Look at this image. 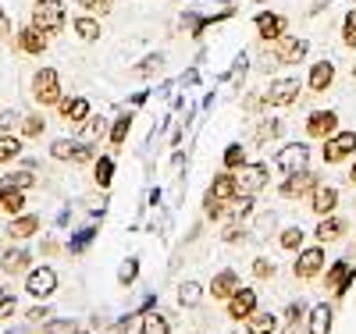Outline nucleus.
<instances>
[{
	"label": "nucleus",
	"mask_w": 356,
	"mask_h": 334,
	"mask_svg": "<svg viewBox=\"0 0 356 334\" xmlns=\"http://www.w3.org/2000/svg\"><path fill=\"white\" fill-rule=\"evenodd\" d=\"M8 334H25V331H8Z\"/></svg>",
	"instance_id": "obj_57"
},
{
	"label": "nucleus",
	"mask_w": 356,
	"mask_h": 334,
	"mask_svg": "<svg viewBox=\"0 0 356 334\" xmlns=\"http://www.w3.org/2000/svg\"><path fill=\"white\" fill-rule=\"evenodd\" d=\"M136 278H139V260L129 256V260L122 263V270H118V281H122V285H132Z\"/></svg>",
	"instance_id": "obj_42"
},
{
	"label": "nucleus",
	"mask_w": 356,
	"mask_h": 334,
	"mask_svg": "<svg viewBox=\"0 0 356 334\" xmlns=\"http://www.w3.org/2000/svg\"><path fill=\"white\" fill-rule=\"evenodd\" d=\"M4 185H11V189H33L36 185V174H33V167H22V171H11L8 178H4Z\"/></svg>",
	"instance_id": "obj_34"
},
{
	"label": "nucleus",
	"mask_w": 356,
	"mask_h": 334,
	"mask_svg": "<svg viewBox=\"0 0 356 334\" xmlns=\"http://www.w3.org/2000/svg\"><path fill=\"white\" fill-rule=\"evenodd\" d=\"M239 196V189H235V171H221V174H214V181H211V189H207V196H203V210H207V217H221V210Z\"/></svg>",
	"instance_id": "obj_1"
},
{
	"label": "nucleus",
	"mask_w": 356,
	"mask_h": 334,
	"mask_svg": "<svg viewBox=\"0 0 356 334\" xmlns=\"http://www.w3.org/2000/svg\"><path fill=\"white\" fill-rule=\"evenodd\" d=\"M346 231H349V221H346V217H335V214H324L314 235H317V242H339V238H342Z\"/></svg>",
	"instance_id": "obj_21"
},
{
	"label": "nucleus",
	"mask_w": 356,
	"mask_h": 334,
	"mask_svg": "<svg viewBox=\"0 0 356 334\" xmlns=\"http://www.w3.org/2000/svg\"><path fill=\"white\" fill-rule=\"evenodd\" d=\"M93 178H97L100 189H107L111 181H114V157H97L93 160Z\"/></svg>",
	"instance_id": "obj_32"
},
{
	"label": "nucleus",
	"mask_w": 356,
	"mask_h": 334,
	"mask_svg": "<svg viewBox=\"0 0 356 334\" xmlns=\"http://www.w3.org/2000/svg\"><path fill=\"white\" fill-rule=\"evenodd\" d=\"M161 65H164V53H150V57L143 60V65H136V68H132V75H150V72H154V68H161Z\"/></svg>",
	"instance_id": "obj_46"
},
{
	"label": "nucleus",
	"mask_w": 356,
	"mask_h": 334,
	"mask_svg": "<svg viewBox=\"0 0 356 334\" xmlns=\"http://www.w3.org/2000/svg\"><path fill=\"white\" fill-rule=\"evenodd\" d=\"M225 171H239L243 164H246V149L239 146V142H232V146H225Z\"/></svg>",
	"instance_id": "obj_35"
},
{
	"label": "nucleus",
	"mask_w": 356,
	"mask_h": 334,
	"mask_svg": "<svg viewBox=\"0 0 356 334\" xmlns=\"http://www.w3.org/2000/svg\"><path fill=\"white\" fill-rule=\"evenodd\" d=\"M79 324L75 320H65V317H57V320H43V334H75Z\"/></svg>",
	"instance_id": "obj_39"
},
{
	"label": "nucleus",
	"mask_w": 356,
	"mask_h": 334,
	"mask_svg": "<svg viewBox=\"0 0 356 334\" xmlns=\"http://www.w3.org/2000/svg\"><path fill=\"white\" fill-rule=\"evenodd\" d=\"M307 157H310V146L307 142H289V146H282L278 149V157H275V167L278 171H300V167H307Z\"/></svg>",
	"instance_id": "obj_13"
},
{
	"label": "nucleus",
	"mask_w": 356,
	"mask_h": 334,
	"mask_svg": "<svg viewBox=\"0 0 356 334\" xmlns=\"http://www.w3.org/2000/svg\"><path fill=\"white\" fill-rule=\"evenodd\" d=\"M303 317H307V306H303V302H289V310H285L282 324H292V320H303Z\"/></svg>",
	"instance_id": "obj_50"
},
{
	"label": "nucleus",
	"mask_w": 356,
	"mask_h": 334,
	"mask_svg": "<svg viewBox=\"0 0 356 334\" xmlns=\"http://www.w3.org/2000/svg\"><path fill=\"white\" fill-rule=\"evenodd\" d=\"M57 114H61L65 121H86L89 117V100L86 97H72V100H57Z\"/></svg>",
	"instance_id": "obj_26"
},
{
	"label": "nucleus",
	"mask_w": 356,
	"mask_h": 334,
	"mask_svg": "<svg viewBox=\"0 0 356 334\" xmlns=\"http://www.w3.org/2000/svg\"><path fill=\"white\" fill-rule=\"evenodd\" d=\"M335 206H339V189L335 185H317L310 189V210L317 217H324V214H335Z\"/></svg>",
	"instance_id": "obj_15"
},
{
	"label": "nucleus",
	"mask_w": 356,
	"mask_h": 334,
	"mask_svg": "<svg viewBox=\"0 0 356 334\" xmlns=\"http://www.w3.org/2000/svg\"><path fill=\"white\" fill-rule=\"evenodd\" d=\"M36 231H40V217H36V214H22V217H15V221L8 224V238H15V242L33 238Z\"/></svg>",
	"instance_id": "obj_25"
},
{
	"label": "nucleus",
	"mask_w": 356,
	"mask_h": 334,
	"mask_svg": "<svg viewBox=\"0 0 356 334\" xmlns=\"http://www.w3.org/2000/svg\"><path fill=\"white\" fill-rule=\"evenodd\" d=\"M72 28L82 43H100V18L97 15H79L72 18Z\"/></svg>",
	"instance_id": "obj_24"
},
{
	"label": "nucleus",
	"mask_w": 356,
	"mask_h": 334,
	"mask_svg": "<svg viewBox=\"0 0 356 334\" xmlns=\"http://www.w3.org/2000/svg\"><path fill=\"white\" fill-rule=\"evenodd\" d=\"M314 185H317V174L307 171V167H300V171H289L285 174V181L278 185V196L282 199H303V196H310Z\"/></svg>",
	"instance_id": "obj_8"
},
{
	"label": "nucleus",
	"mask_w": 356,
	"mask_h": 334,
	"mask_svg": "<svg viewBox=\"0 0 356 334\" xmlns=\"http://www.w3.org/2000/svg\"><path fill=\"white\" fill-rule=\"evenodd\" d=\"M253 278L271 281V278H275V263H271V260H264V256H257V260H253Z\"/></svg>",
	"instance_id": "obj_45"
},
{
	"label": "nucleus",
	"mask_w": 356,
	"mask_h": 334,
	"mask_svg": "<svg viewBox=\"0 0 356 334\" xmlns=\"http://www.w3.org/2000/svg\"><path fill=\"white\" fill-rule=\"evenodd\" d=\"M93 235H97V228H89V231H79L72 242H68V253H82L89 242H93Z\"/></svg>",
	"instance_id": "obj_47"
},
{
	"label": "nucleus",
	"mask_w": 356,
	"mask_h": 334,
	"mask_svg": "<svg viewBox=\"0 0 356 334\" xmlns=\"http://www.w3.org/2000/svg\"><path fill=\"white\" fill-rule=\"evenodd\" d=\"M11 121H18V117H15L11 110H8V114H0V128H8V125H11Z\"/></svg>",
	"instance_id": "obj_53"
},
{
	"label": "nucleus",
	"mask_w": 356,
	"mask_h": 334,
	"mask_svg": "<svg viewBox=\"0 0 356 334\" xmlns=\"http://www.w3.org/2000/svg\"><path fill=\"white\" fill-rule=\"evenodd\" d=\"M143 334H171V324L161 313H146L143 317Z\"/></svg>",
	"instance_id": "obj_36"
},
{
	"label": "nucleus",
	"mask_w": 356,
	"mask_h": 334,
	"mask_svg": "<svg viewBox=\"0 0 356 334\" xmlns=\"http://www.w3.org/2000/svg\"><path fill=\"white\" fill-rule=\"evenodd\" d=\"M282 334H307V320H292V324H282Z\"/></svg>",
	"instance_id": "obj_51"
},
{
	"label": "nucleus",
	"mask_w": 356,
	"mask_h": 334,
	"mask_svg": "<svg viewBox=\"0 0 356 334\" xmlns=\"http://www.w3.org/2000/svg\"><path fill=\"white\" fill-rule=\"evenodd\" d=\"M25 292L33 295V299H50L57 292V270L54 267H40V270H29V278H25Z\"/></svg>",
	"instance_id": "obj_10"
},
{
	"label": "nucleus",
	"mask_w": 356,
	"mask_h": 334,
	"mask_svg": "<svg viewBox=\"0 0 356 334\" xmlns=\"http://www.w3.org/2000/svg\"><path fill=\"white\" fill-rule=\"evenodd\" d=\"M0 206H4L8 214H22L25 210V192L11 189V185H0Z\"/></svg>",
	"instance_id": "obj_30"
},
{
	"label": "nucleus",
	"mask_w": 356,
	"mask_h": 334,
	"mask_svg": "<svg viewBox=\"0 0 356 334\" xmlns=\"http://www.w3.org/2000/svg\"><path fill=\"white\" fill-rule=\"evenodd\" d=\"M321 157L324 164H342L346 157H356V132H335L321 142Z\"/></svg>",
	"instance_id": "obj_6"
},
{
	"label": "nucleus",
	"mask_w": 356,
	"mask_h": 334,
	"mask_svg": "<svg viewBox=\"0 0 356 334\" xmlns=\"http://www.w3.org/2000/svg\"><path fill=\"white\" fill-rule=\"evenodd\" d=\"M33 25L40 28L47 40L57 36V33L65 28V4H61V0H36V8H33Z\"/></svg>",
	"instance_id": "obj_2"
},
{
	"label": "nucleus",
	"mask_w": 356,
	"mask_h": 334,
	"mask_svg": "<svg viewBox=\"0 0 356 334\" xmlns=\"http://www.w3.org/2000/svg\"><path fill=\"white\" fill-rule=\"evenodd\" d=\"M33 100L40 107H57V100H61V75L54 68H40L33 75Z\"/></svg>",
	"instance_id": "obj_4"
},
{
	"label": "nucleus",
	"mask_w": 356,
	"mask_h": 334,
	"mask_svg": "<svg viewBox=\"0 0 356 334\" xmlns=\"http://www.w3.org/2000/svg\"><path fill=\"white\" fill-rule=\"evenodd\" d=\"M29 249H22V246H15V249H8V253H0V270H4L8 278H18V274H25L29 270Z\"/></svg>",
	"instance_id": "obj_20"
},
{
	"label": "nucleus",
	"mask_w": 356,
	"mask_h": 334,
	"mask_svg": "<svg viewBox=\"0 0 356 334\" xmlns=\"http://www.w3.org/2000/svg\"><path fill=\"white\" fill-rule=\"evenodd\" d=\"M22 157V139L18 135H0V164H11Z\"/></svg>",
	"instance_id": "obj_33"
},
{
	"label": "nucleus",
	"mask_w": 356,
	"mask_h": 334,
	"mask_svg": "<svg viewBox=\"0 0 356 334\" xmlns=\"http://www.w3.org/2000/svg\"><path fill=\"white\" fill-rule=\"evenodd\" d=\"M97 160V146H75L72 164H93Z\"/></svg>",
	"instance_id": "obj_48"
},
{
	"label": "nucleus",
	"mask_w": 356,
	"mask_h": 334,
	"mask_svg": "<svg viewBox=\"0 0 356 334\" xmlns=\"http://www.w3.org/2000/svg\"><path fill=\"white\" fill-rule=\"evenodd\" d=\"M349 178H353V181H356V160H353V167H349Z\"/></svg>",
	"instance_id": "obj_54"
},
{
	"label": "nucleus",
	"mask_w": 356,
	"mask_h": 334,
	"mask_svg": "<svg viewBox=\"0 0 356 334\" xmlns=\"http://www.w3.org/2000/svg\"><path fill=\"white\" fill-rule=\"evenodd\" d=\"M79 4H82V8L89 11V15H97V18H100V15H111V11H114V0H79Z\"/></svg>",
	"instance_id": "obj_43"
},
{
	"label": "nucleus",
	"mask_w": 356,
	"mask_h": 334,
	"mask_svg": "<svg viewBox=\"0 0 356 334\" xmlns=\"http://www.w3.org/2000/svg\"><path fill=\"white\" fill-rule=\"evenodd\" d=\"M275 60L278 65H300V60H307V53H310V43L307 40H300V36H278L275 43Z\"/></svg>",
	"instance_id": "obj_9"
},
{
	"label": "nucleus",
	"mask_w": 356,
	"mask_h": 334,
	"mask_svg": "<svg viewBox=\"0 0 356 334\" xmlns=\"http://www.w3.org/2000/svg\"><path fill=\"white\" fill-rule=\"evenodd\" d=\"M332 82H335V65L332 60H317V65L310 68V75H307V89L310 93H328Z\"/></svg>",
	"instance_id": "obj_17"
},
{
	"label": "nucleus",
	"mask_w": 356,
	"mask_h": 334,
	"mask_svg": "<svg viewBox=\"0 0 356 334\" xmlns=\"http://www.w3.org/2000/svg\"><path fill=\"white\" fill-rule=\"evenodd\" d=\"M43 128H47L43 114H29V117L22 121V135H25V139H40V135H43Z\"/></svg>",
	"instance_id": "obj_37"
},
{
	"label": "nucleus",
	"mask_w": 356,
	"mask_h": 334,
	"mask_svg": "<svg viewBox=\"0 0 356 334\" xmlns=\"http://www.w3.org/2000/svg\"><path fill=\"white\" fill-rule=\"evenodd\" d=\"M200 299H203V288H200V281H182V285H178V306H182V310H193V306H200Z\"/></svg>",
	"instance_id": "obj_29"
},
{
	"label": "nucleus",
	"mask_w": 356,
	"mask_h": 334,
	"mask_svg": "<svg viewBox=\"0 0 356 334\" xmlns=\"http://www.w3.org/2000/svg\"><path fill=\"white\" fill-rule=\"evenodd\" d=\"M18 47H22L25 53H33V57H40V53H47V47H50V43H47V36L40 33L36 25H25L22 33H18Z\"/></svg>",
	"instance_id": "obj_22"
},
{
	"label": "nucleus",
	"mask_w": 356,
	"mask_h": 334,
	"mask_svg": "<svg viewBox=\"0 0 356 334\" xmlns=\"http://www.w3.org/2000/svg\"><path fill=\"white\" fill-rule=\"evenodd\" d=\"M0 25H4V8H0Z\"/></svg>",
	"instance_id": "obj_56"
},
{
	"label": "nucleus",
	"mask_w": 356,
	"mask_h": 334,
	"mask_svg": "<svg viewBox=\"0 0 356 334\" xmlns=\"http://www.w3.org/2000/svg\"><path fill=\"white\" fill-rule=\"evenodd\" d=\"M75 146H79V142H72V139H54V142H50V157H54V160H72Z\"/></svg>",
	"instance_id": "obj_40"
},
{
	"label": "nucleus",
	"mask_w": 356,
	"mask_h": 334,
	"mask_svg": "<svg viewBox=\"0 0 356 334\" xmlns=\"http://www.w3.org/2000/svg\"><path fill=\"white\" fill-rule=\"evenodd\" d=\"M243 324H246V334H275L282 327V317L278 313H267V310H253Z\"/></svg>",
	"instance_id": "obj_19"
},
{
	"label": "nucleus",
	"mask_w": 356,
	"mask_h": 334,
	"mask_svg": "<svg viewBox=\"0 0 356 334\" xmlns=\"http://www.w3.org/2000/svg\"><path fill=\"white\" fill-rule=\"evenodd\" d=\"M82 132H86L89 139H104V135H107V121H104L100 114H89V117L82 121Z\"/></svg>",
	"instance_id": "obj_38"
},
{
	"label": "nucleus",
	"mask_w": 356,
	"mask_h": 334,
	"mask_svg": "<svg viewBox=\"0 0 356 334\" xmlns=\"http://www.w3.org/2000/svg\"><path fill=\"white\" fill-rule=\"evenodd\" d=\"M243 281H239V274H235V270H221V274L211 281V299L214 302H228V295L239 288Z\"/></svg>",
	"instance_id": "obj_23"
},
{
	"label": "nucleus",
	"mask_w": 356,
	"mask_h": 334,
	"mask_svg": "<svg viewBox=\"0 0 356 334\" xmlns=\"http://www.w3.org/2000/svg\"><path fill=\"white\" fill-rule=\"evenodd\" d=\"M285 33H289V18L285 15H257V36L264 43H275Z\"/></svg>",
	"instance_id": "obj_16"
},
{
	"label": "nucleus",
	"mask_w": 356,
	"mask_h": 334,
	"mask_svg": "<svg viewBox=\"0 0 356 334\" xmlns=\"http://www.w3.org/2000/svg\"><path fill=\"white\" fill-rule=\"evenodd\" d=\"M282 121L278 117H271V121H260V125H257V132H253V142L257 146H267V142H275L278 135H282Z\"/></svg>",
	"instance_id": "obj_28"
},
{
	"label": "nucleus",
	"mask_w": 356,
	"mask_h": 334,
	"mask_svg": "<svg viewBox=\"0 0 356 334\" xmlns=\"http://www.w3.org/2000/svg\"><path fill=\"white\" fill-rule=\"evenodd\" d=\"M332 320H335V310L328 302H317L307 313V334H332Z\"/></svg>",
	"instance_id": "obj_18"
},
{
	"label": "nucleus",
	"mask_w": 356,
	"mask_h": 334,
	"mask_svg": "<svg viewBox=\"0 0 356 334\" xmlns=\"http://www.w3.org/2000/svg\"><path fill=\"white\" fill-rule=\"evenodd\" d=\"M75 334H93V331H82V327H79V331H75Z\"/></svg>",
	"instance_id": "obj_55"
},
{
	"label": "nucleus",
	"mask_w": 356,
	"mask_h": 334,
	"mask_svg": "<svg viewBox=\"0 0 356 334\" xmlns=\"http://www.w3.org/2000/svg\"><path fill=\"white\" fill-rule=\"evenodd\" d=\"M353 281H356V270L349 267V260H335L332 270L324 274V288H332L335 295H346L353 288Z\"/></svg>",
	"instance_id": "obj_14"
},
{
	"label": "nucleus",
	"mask_w": 356,
	"mask_h": 334,
	"mask_svg": "<svg viewBox=\"0 0 356 334\" xmlns=\"http://www.w3.org/2000/svg\"><path fill=\"white\" fill-rule=\"evenodd\" d=\"M15 310H18V299H15V292H8V288H0V317H15Z\"/></svg>",
	"instance_id": "obj_44"
},
{
	"label": "nucleus",
	"mask_w": 356,
	"mask_h": 334,
	"mask_svg": "<svg viewBox=\"0 0 356 334\" xmlns=\"http://www.w3.org/2000/svg\"><path fill=\"white\" fill-rule=\"evenodd\" d=\"M257 299H260V295H257L253 288H243V285H239V288L228 295V317H232L235 324H243V320L257 310Z\"/></svg>",
	"instance_id": "obj_11"
},
{
	"label": "nucleus",
	"mask_w": 356,
	"mask_h": 334,
	"mask_svg": "<svg viewBox=\"0 0 356 334\" xmlns=\"http://www.w3.org/2000/svg\"><path fill=\"white\" fill-rule=\"evenodd\" d=\"M243 238H246L243 224H232V228H225V231H221V242H228V246H239Z\"/></svg>",
	"instance_id": "obj_49"
},
{
	"label": "nucleus",
	"mask_w": 356,
	"mask_h": 334,
	"mask_svg": "<svg viewBox=\"0 0 356 334\" xmlns=\"http://www.w3.org/2000/svg\"><path fill=\"white\" fill-rule=\"evenodd\" d=\"M300 93H303V82L292 78V75H282V78H275L271 85H267L264 103L267 107H292L296 100H300Z\"/></svg>",
	"instance_id": "obj_5"
},
{
	"label": "nucleus",
	"mask_w": 356,
	"mask_h": 334,
	"mask_svg": "<svg viewBox=\"0 0 356 334\" xmlns=\"http://www.w3.org/2000/svg\"><path fill=\"white\" fill-rule=\"evenodd\" d=\"M303 242H307V231H303V228H285V231L278 235V246H282L285 253H300Z\"/></svg>",
	"instance_id": "obj_31"
},
{
	"label": "nucleus",
	"mask_w": 356,
	"mask_h": 334,
	"mask_svg": "<svg viewBox=\"0 0 356 334\" xmlns=\"http://www.w3.org/2000/svg\"><path fill=\"white\" fill-rule=\"evenodd\" d=\"M321 270H324V249L321 246H303L300 253H296V263H292L296 278L314 281V278H321Z\"/></svg>",
	"instance_id": "obj_7"
},
{
	"label": "nucleus",
	"mask_w": 356,
	"mask_h": 334,
	"mask_svg": "<svg viewBox=\"0 0 356 334\" xmlns=\"http://www.w3.org/2000/svg\"><path fill=\"white\" fill-rule=\"evenodd\" d=\"M40 320H50V310H47V306H36V310H29V324H40Z\"/></svg>",
	"instance_id": "obj_52"
},
{
	"label": "nucleus",
	"mask_w": 356,
	"mask_h": 334,
	"mask_svg": "<svg viewBox=\"0 0 356 334\" xmlns=\"http://www.w3.org/2000/svg\"><path fill=\"white\" fill-rule=\"evenodd\" d=\"M342 43L356 50V8L346 11V22H342Z\"/></svg>",
	"instance_id": "obj_41"
},
{
	"label": "nucleus",
	"mask_w": 356,
	"mask_h": 334,
	"mask_svg": "<svg viewBox=\"0 0 356 334\" xmlns=\"http://www.w3.org/2000/svg\"><path fill=\"white\" fill-rule=\"evenodd\" d=\"M335 132H339V114H335V110H314V114L307 117V135H310V139L324 142V139L335 135Z\"/></svg>",
	"instance_id": "obj_12"
},
{
	"label": "nucleus",
	"mask_w": 356,
	"mask_h": 334,
	"mask_svg": "<svg viewBox=\"0 0 356 334\" xmlns=\"http://www.w3.org/2000/svg\"><path fill=\"white\" fill-rule=\"evenodd\" d=\"M267 181H271V171H267V164H243L239 171H235V189H239V196H260L264 189H267Z\"/></svg>",
	"instance_id": "obj_3"
},
{
	"label": "nucleus",
	"mask_w": 356,
	"mask_h": 334,
	"mask_svg": "<svg viewBox=\"0 0 356 334\" xmlns=\"http://www.w3.org/2000/svg\"><path fill=\"white\" fill-rule=\"evenodd\" d=\"M111 132H107V139H111V146L118 149V146H125V139H129V132H132V114L125 110V114H118L114 117V125H107Z\"/></svg>",
	"instance_id": "obj_27"
}]
</instances>
